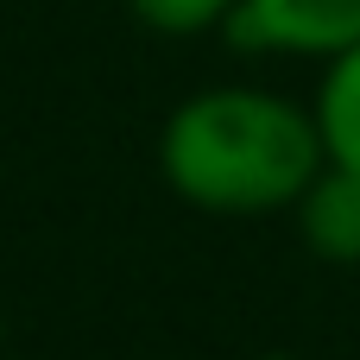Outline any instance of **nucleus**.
<instances>
[{"instance_id": "3", "label": "nucleus", "mask_w": 360, "mask_h": 360, "mask_svg": "<svg viewBox=\"0 0 360 360\" xmlns=\"http://www.w3.org/2000/svg\"><path fill=\"white\" fill-rule=\"evenodd\" d=\"M291 228L310 259L323 266H360V171L323 165L310 190L291 202Z\"/></svg>"}, {"instance_id": "6", "label": "nucleus", "mask_w": 360, "mask_h": 360, "mask_svg": "<svg viewBox=\"0 0 360 360\" xmlns=\"http://www.w3.org/2000/svg\"><path fill=\"white\" fill-rule=\"evenodd\" d=\"M253 360H297V354H285V348H266V354H253Z\"/></svg>"}, {"instance_id": "4", "label": "nucleus", "mask_w": 360, "mask_h": 360, "mask_svg": "<svg viewBox=\"0 0 360 360\" xmlns=\"http://www.w3.org/2000/svg\"><path fill=\"white\" fill-rule=\"evenodd\" d=\"M310 108H316V133H323L329 165L360 171V44L335 51L323 63V82H316Z\"/></svg>"}, {"instance_id": "7", "label": "nucleus", "mask_w": 360, "mask_h": 360, "mask_svg": "<svg viewBox=\"0 0 360 360\" xmlns=\"http://www.w3.org/2000/svg\"><path fill=\"white\" fill-rule=\"evenodd\" d=\"M0 348H6V323H0Z\"/></svg>"}, {"instance_id": "5", "label": "nucleus", "mask_w": 360, "mask_h": 360, "mask_svg": "<svg viewBox=\"0 0 360 360\" xmlns=\"http://www.w3.org/2000/svg\"><path fill=\"white\" fill-rule=\"evenodd\" d=\"M146 32H165V38H196V32H228L234 6L240 0H120Z\"/></svg>"}, {"instance_id": "2", "label": "nucleus", "mask_w": 360, "mask_h": 360, "mask_svg": "<svg viewBox=\"0 0 360 360\" xmlns=\"http://www.w3.org/2000/svg\"><path fill=\"white\" fill-rule=\"evenodd\" d=\"M228 38L240 51L329 63L335 51L360 44V0H240Z\"/></svg>"}, {"instance_id": "1", "label": "nucleus", "mask_w": 360, "mask_h": 360, "mask_svg": "<svg viewBox=\"0 0 360 360\" xmlns=\"http://www.w3.org/2000/svg\"><path fill=\"white\" fill-rule=\"evenodd\" d=\"M323 165L329 152L316 108L266 82H209L184 95L158 127L165 190L221 221L291 215Z\"/></svg>"}]
</instances>
